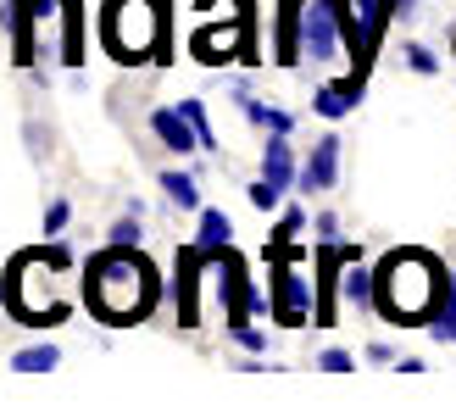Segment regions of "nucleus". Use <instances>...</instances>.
I'll list each match as a JSON object with an SVG mask.
<instances>
[{
    "mask_svg": "<svg viewBox=\"0 0 456 417\" xmlns=\"http://www.w3.org/2000/svg\"><path fill=\"white\" fill-rule=\"evenodd\" d=\"M195 245H200V250H212V257H223V250L234 245V223H228V212H217V206H200Z\"/></svg>",
    "mask_w": 456,
    "mask_h": 417,
    "instance_id": "15",
    "label": "nucleus"
},
{
    "mask_svg": "<svg viewBox=\"0 0 456 417\" xmlns=\"http://www.w3.org/2000/svg\"><path fill=\"white\" fill-rule=\"evenodd\" d=\"M67 223H73V206H67V200H51V206H45V234H51V240L61 234Z\"/></svg>",
    "mask_w": 456,
    "mask_h": 417,
    "instance_id": "24",
    "label": "nucleus"
},
{
    "mask_svg": "<svg viewBox=\"0 0 456 417\" xmlns=\"http://www.w3.org/2000/svg\"><path fill=\"white\" fill-rule=\"evenodd\" d=\"M262 178L273 184V190H289V184H301V168H295L289 134H267V145H262Z\"/></svg>",
    "mask_w": 456,
    "mask_h": 417,
    "instance_id": "11",
    "label": "nucleus"
},
{
    "mask_svg": "<svg viewBox=\"0 0 456 417\" xmlns=\"http://www.w3.org/2000/svg\"><path fill=\"white\" fill-rule=\"evenodd\" d=\"M312 228H317V245H334V240H339V217H334V212H317Z\"/></svg>",
    "mask_w": 456,
    "mask_h": 417,
    "instance_id": "26",
    "label": "nucleus"
},
{
    "mask_svg": "<svg viewBox=\"0 0 456 417\" xmlns=\"http://www.w3.org/2000/svg\"><path fill=\"white\" fill-rule=\"evenodd\" d=\"M301 228H306V212H301V206H289V212L279 217V228H273L267 250H284V245H295V240H301Z\"/></svg>",
    "mask_w": 456,
    "mask_h": 417,
    "instance_id": "19",
    "label": "nucleus"
},
{
    "mask_svg": "<svg viewBox=\"0 0 456 417\" xmlns=\"http://www.w3.org/2000/svg\"><path fill=\"white\" fill-rule=\"evenodd\" d=\"M151 134L162 139V145H167L173 156H190V151H200V139H195L190 118H184L178 106H156V111H151Z\"/></svg>",
    "mask_w": 456,
    "mask_h": 417,
    "instance_id": "10",
    "label": "nucleus"
},
{
    "mask_svg": "<svg viewBox=\"0 0 456 417\" xmlns=\"http://www.w3.org/2000/svg\"><path fill=\"white\" fill-rule=\"evenodd\" d=\"M362 356H368V362H379V367H390V362H395V351H390V345H384V339H373V345H368V351H362Z\"/></svg>",
    "mask_w": 456,
    "mask_h": 417,
    "instance_id": "27",
    "label": "nucleus"
},
{
    "mask_svg": "<svg viewBox=\"0 0 456 417\" xmlns=\"http://www.w3.org/2000/svg\"><path fill=\"white\" fill-rule=\"evenodd\" d=\"M12 367H17V373H51V367H61V351H56L51 339H45V345H28V351H17Z\"/></svg>",
    "mask_w": 456,
    "mask_h": 417,
    "instance_id": "17",
    "label": "nucleus"
},
{
    "mask_svg": "<svg viewBox=\"0 0 456 417\" xmlns=\"http://www.w3.org/2000/svg\"><path fill=\"white\" fill-rule=\"evenodd\" d=\"M84 300L101 323L128 329V323H145L156 312L162 278H156V267L140 245H106L101 257H89V267H84Z\"/></svg>",
    "mask_w": 456,
    "mask_h": 417,
    "instance_id": "1",
    "label": "nucleus"
},
{
    "mask_svg": "<svg viewBox=\"0 0 456 417\" xmlns=\"http://www.w3.org/2000/svg\"><path fill=\"white\" fill-rule=\"evenodd\" d=\"M362 89H368V78H356V73L334 78V84H317L312 111H317V118H329V123H346L351 111H356V101H362Z\"/></svg>",
    "mask_w": 456,
    "mask_h": 417,
    "instance_id": "9",
    "label": "nucleus"
},
{
    "mask_svg": "<svg viewBox=\"0 0 456 417\" xmlns=\"http://www.w3.org/2000/svg\"><path fill=\"white\" fill-rule=\"evenodd\" d=\"M273 61L295 67L301 56V0H279V39H273Z\"/></svg>",
    "mask_w": 456,
    "mask_h": 417,
    "instance_id": "12",
    "label": "nucleus"
},
{
    "mask_svg": "<svg viewBox=\"0 0 456 417\" xmlns=\"http://www.w3.org/2000/svg\"><path fill=\"white\" fill-rule=\"evenodd\" d=\"M379 290H373V312L384 323H401V329H418V323H428L440 312L445 300V284H451V267L440 257H428V250L406 245V250H390L379 267Z\"/></svg>",
    "mask_w": 456,
    "mask_h": 417,
    "instance_id": "2",
    "label": "nucleus"
},
{
    "mask_svg": "<svg viewBox=\"0 0 456 417\" xmlns=\"http://www.w3.org/2000/svg\"><path fill=\"white\" fill-rule=\"evenodd\" d=\"M234 339H240V351H250V356H262V351H267V334H262V329H250V323H245V329H234Z\"/></svg>",
    "mask_w": 456,
    "mask_h": 417,
    "instance_id": "25",
    "label": "nucleus"
},
{
    "mask_svg": "<svg viewBox=\"0 0 456 417\" xmlns=\"http://www.w3.org/2000/svg\"><path fill=\"white\" fill-rule=\"evenodd\" d=\"M373 290H379V278H373V267H362V257H351L346 267H339V300H346V307L368 312L373 307Z\"/></svg>",
    "mask_w": 456,
    "mask_h": 417,
    "instance_id": "13",
    "label": "nucleus"
},
{
    "mask_svg": "<svg viewBox=\"0 0 456 417\" xmlns=\"http://www.w3.org/2000/svg\"><path fill=\"white\" fill-rule=\"evenodd\" d=\"M234 101H240V111H245V123L262 128V134H289V128H295V118H289L284 106H267V101L250 95V89H234Z\"/></svg>",
    "mask_w": 456,
    "mask_h": 417,
    "instance_id": "14",
    "label": "nucleus"
},
{
    "mask_svg": "<svg viewBox=\"0 0 456 417\" xmlns=\"http://www.w3.org/2000/svg\"><path fill=\"white\" fill-rule=\"evenodd\" d=\"M250 206H256V212H279V206H284V190H273L267 178H256V184H250Z\"/></svg>",
    "mask_w": 456,
    "mask_h": 417,
    "instance_id": "22",
    "label": "nucleus"
},
{
    "mask_svg": "<svg viewBox=\"0 0 456 417\" xmlns=\"http://www.w3.org/2000/svg\"><path fill=\"white\" fill-rule=\"evenodd\" d=\"M451 56H456V34H451Z\"/></svg>",
    "mask_w": 456,
    "mask_h": 417,
    "instance_id": "28",
    "label": "nucleus"
},
{
    "mask_svg": "<svg viewBox=\"0 0 456 417\" xmlns=\"http://www.w3.org/2000/svg\"><path fill=\"white\" fill-rule=\"evenodd\" d=\"M190 56L195 61H207V67H223V61H234V56H245V61H262L256 56V45H250V12H240L228 29H217L212 17H200L195 22V34H190Z\"/></svg>",
    "mask_w": 456,
    "mask_h": 417,
    "instance_id": "5",
    "label": "nucleus"
},
{
    "mask_svg": "<svg viewBox=\"0 0 456 417\" xmlns=\"http://www.w3.org/2000/svg\"><path fill=\"white\" fill-rule=\"evenodd\" d=\"M267 273H273V323L279 329H306V317H317V278L295 267V257L267 250Z\"/></svg>",
    "mask_w": 456,
    "mask_h": 417,
    "instance_id": "4",
    "label": "nucleus"
},
{
    "mask_svg": "<svg viewBox=\"0 0 456 417\" xmlns=\"http://www.w3.org/2000/svg\"><path fill=\"white\" fill-rule=\"evenodd\" d=\"M401 56H406V67H412V73H423V78H435V73H440V56L428 51V45H406Z\"/></svg>",
    "mask_w": 456,
    "mask_h": 417,
    "instance_id": "20",
    "label": "nucleus"
},
{
    "mask_svg": "<svg viewBox=\"0 0 456 417\" xmlns=\"http://www.w3.org/2000/svg\"><path fill=\"white\" fill-rule=\"evenodd\" d=\"M101 51L123 67H140L156 51H167V0H106Z\"/></svg>",
    "mask_w": 456,
    "mask_h": 417,
    "instance_id": "3",
    "label": "nucleus"
},
{
    "mask_svg": "<svg viewBox=\"0 0 456 417\" xmlns=\"http://www.w3.org/2000/svg\"><path fill=\"white\" fill-rule=\"evenodd\" d=\"M0 22H6V12H0Z\"/></svg>",
    "mask_w": 456,
    "mask_h": 417,
    "instance_id": "29",
    "label": "nucleus"
},
{
    "mask_svg": "<svg viewBox=\"0 0 456 417\" xmlns=\"http://www.w3.org/2000/svg\"><path fill=\"white\" fill-rule=\"evenodd\" d=\"M339 151H346V139H339V134L312 139V156L301 161V190H306V195L334 190V184H339Z\"/></svg>",
    "mask_w": 456,
    "mask_h": 417,
    "instance_id": "8",
    "label": "nucleus"
},
{
    "mask_svg": "<svg viewBox=\"0 0 456 417\" xmlns=\"http://www.w3.org/2000/svg\"><path fill=\"white\" fill-rule=\"evenodd\" d=\"M178 111L190 118L195 139H200V151H217V134H212V118H207V101H178Z\"/></svg>",
    "mask_w": 456,
    "mask_h": 417,
    "instance_id": "18",
    "label": "nucleus"
},
{
    "mask_svg": "<svg viewBox=\"0 0 456 417\" xmlns=\"http://www.w3.org/2000/svg\"><path fill=\"white\" fill-rule=\"evenodd\" d=\"M217 290H223V323H228V334L245 329L250 312H273V295H256V290H250L245 262L234 257V245L217 257Z\"/></svg>",
    "mask_w": 456,
    "mask_h": 417,
    "instance_id": "6",
    "label": "nucleus"
},
{
    "mask_svg": "<svg viewBox=\"0 0 456 417\" xmlns=\"http://www.w3.org/2000/svg\"><path fill=\"white\" fill-rule=\"evenodd\" d=\"M156 184H162V190H167V200L178 206V212H200V184H195L190 173H178V168H167V173L156 178Z\"/></svg>",
    "mask_w": 456,
    "mask_h": 417,
    "instance_id": "16",
    "label": "nucleus"
},
{
    "mask_svg": "<svg viewBox=\"0 0 456 417\" xmlns=\"http://www.w3.org/2000/svg\"><path fill=\"white\" fill-rule=\"evenodd\" d=\"M106 245H140V206H134L128 217H118V223H111V234H106Z\"/></svg>",
    "mask_w": 456,
    "mask_h": 417,
    "instance_id": "21",
    "label": "nucleus"
},
{
    "mask_svg": "<svg viewBox=\"0 0 456 417\" xmlns=\"http://www.w3.org/2000/svg\"><path fill=\"white\" fill-rule=\"evenodd\" d=\"M217 257L212 250H200L195 240L178 250V273H173V300H178V323L184 329H195V295H200V273H207Z\"/></svg>",
    "mask_w": 456,
    "mask_h": 417,
    "instance_id": "7",
    "label": "nucleus"
},
{
    "mask_svg": "<svg viewBox=\"0 0 456 417\" xmlns=\"http://www.w3.org/2000/svg\"><path fill=\"white\" fill-rule=\"evenodd\" d=\"M312 367H323V373H351L356 356H351V351H339V345H329V351H317V362H312Z\"/></svg>",
    "mask_w": 456,
    "mask_h": 417,
    "instance_id": "23",
    "label": "nucleus"
}]
</instances>
